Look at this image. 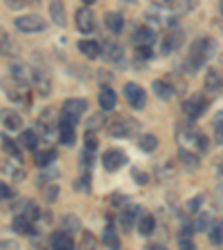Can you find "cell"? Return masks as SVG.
<instances>
[{
	"label": "cell",
	"mask_w": 223,
	"mask_h": 250,
	"mask_svg": "<svg viewBox=\"0 0 223 250\" xmlns=\"http://www.w3.org/2000/svg\"><path fill=\"white\" fill-rule=\"evenodd\" d=\"M214 47H217V42L212 41V38H199V41L192 42V47H190V56H187V65L192 69H199L203 67L205 62L212 58L214 54Z\"/></svg>",
	"instance_id": "1"
},
{
	"label": "cell",
	"mask_w": 223,
	"mask_h": 250,
	"mask_svg": "<svg viewBox=\"0 0 223 250\" xmlns=\"http://www.w3.org/2000/svg\"><path fill=\"white\" fill-rule=\"evenodd\" d=\"M177 141L181 143V147H187L192 152H205L208 150V139L203 132H199L192 125H183L177 132Z\"/></svg>",
	"instance_id": "2"
},
{
	"label": "cell",
	"mask_w": 223,
	"mask_h": 250,
	"mask_svg": "<svg viewBox=\"0 0 223 250\" xmlns=\"http://www.w3.org/2000/svg\"><path fill=\"white\" fill-rule=\"evenodd\" d=\"M5 92L9 94L11 101H22L25 105H29V87H27L25 78H7L5 81Z\"/></svg>",
	"instance_id": "3"
},
{
	"label": "cell",
	"mask_w": 223,
	"mask_h": 250,
	"mask_svg": "<svg viewBox=\"0 0 223 250\" xmlns=\"http://www.w3.org/2000/svg\"><path fill=\"white\" fill-rule=\"evenodd\" d=\"M87 109V101L85 99H69L62 103V112H61V119L62 121H69V123L76 125V121L85 114Z\"/></svg>",
	"instance_id": "4"
},
{
	"label": "cell",
	"mask_w": 223,
	"mask_h": 250,
	"mask_svg": "<svg viewBox=\"0 0 223 250\" xmlns=\"http://www.w3.org/2000/svg\"><path fill=\"white\" fill-rule=\"evenodd\" d=\"M16 27L22 34H36V31H42L47 27V22L42 21L38 14H27V16H18L16 18Z\"/></svg>",
	"instance_id": "5"
},
{
	"label": "cell",
	"mask_w": 223,
	"mask_h": 250,
	"mask_svg": "<svg viewBox=\"0 0 223 250\" xmlns=\"http://www.w3.org/2000/svg\"><path fill=\"white\" fill-rule=\"evenodd\" d=\"M136 130H139V123H136L134 119H116V121H112V123L107 125V132H109V134H112V136H119V139L136 134Z\"/></svg>",
	"instance_id": "6"
},
{
	"label": "cell",
	"mask_w": 223,
	"mask_h": 250,
	"mask_svg": "<svg viewBox=\"0 0 223 250\" xmlns=\"http://www.w3.org/2000/svg\"><path fill=\"white\" fill-rule=\"evenodd\" d=\"M123 96H125V101H127V105H132L134 109L145 107V92H143V87H139L136 83H125Z\"/></svg>",
	"instance_id": "7"
},
{
	"label": "cell",
	"mask_w": 223,
	"mask_h": 250,
	"mask_svg": "<svg viewBox=\"0 0 223 250\" xmlns=\"http://www.w3.org/2000/svg\"><path fill=\"white\" fill-rule=\"evenodd\" d=\"M125 163H127V154H125L123 150H119V147H112V150H107L103 154V166L107 172L121 170Z\"/></svg>",
	"instance_id": "8"
},
{
	"label": "cell",
	"mask_w": 223,
	"mask_h": 250,
	"mask_svg": "<svg viewBox=\"0 0 223 250\" xmlns=\"http://www.w3.org/2000/svg\"><path fill=\"white\" fill-rule=\"evenodd\" d=\"M205 109H208V101L203 99V96H192V99H187L183 103V112H185V116L190 121H197Z\"/></svg>",
	"instance_id": "9"
},
{
	"label": "cell",
	"mask_w": 223,
	"mask_h": 250,
	"mask_svg": "<svg viewBox=\"0 0 223 250\" xmlns=\"http://www.w3.org/2000/svg\"><path fill=\"white\" fill-rule=\"evenodd\" d=\"M76 25L83 34H92L94 31V27H96V18H94V14L87 9V7H81V9L76 11Z\"/></svg>",
	"instance_id": "10"
},
{
	"label": "cell",
	"mask_w": 223,
	"mask_h": 250,
	"mask_svg": "<svg viewBox=\"0 0 223 250\" xmlns=\"http://www.w3.org/2000/svg\"><path fill=\"white\" fill-rule=\"evenodd\" d=\"M183 45V34L181 31H170V34H165L163 36V42H161V54H172L177 52L179 47Z\"/></svg>",
	"instance_id": "11"
},
{
	"label": "cell",
	"mask_w": 223,
	"mask_h": 250,
	"mask_svg": "<svg viewBox=\"0 0 223 250\" xmlns=\"http://www.w3.org/2000/svg\"><path fill=\"white\" fill-rule=\"evenodd\" d=\"M223 87V69H210L205 74V92L208 94H219Z\"/></svg>",
	"instance_id": "12"
},
{
	"label": "cell",
	"mask_w": 223,
	"mask_h": 250,
	"mask_svg": "<svg viewBox=\"0 0 223 250\" xmlns=\"http://www.w3.org/2000/svg\"><path fill=\"white\" fill-rule=\"evenodd\" d=\"M58 139H61L62 146H74V141H76V132H74V123L69 121H62L58 123Z\"/></svg>",
	"instance_id": "13"
},
{
	"label": "cell",
	"mask_w": 223,
	"mask_h": 250,
	"mask_svg": "<svg viewBox=\"0 0 223 250\" xmlns=\"http://www.w3.org/2000/svg\"><path fill=\"white\" fill-rule=\"evenodd\" d=\"M154 41H156V34H154V29H152V27L143 25V27H139V29H136V34H134L136 47H150Z\"/></svg>",
	"instance_id": "14"
},
{
	"label": "cell",
	"mask_w": 223,
	"mask_h": 250,
	"mask_svg": "<svg viewBox=\"0 0 223 250\" xmlns=\"http://www.w3.org/2000/svg\"><path fill=\"white\" fill-rule=\"evenodd\" d=\"M49 244H52V248H56V250H69V248H74L72 234H67L65 230H58V232H54L52 239H49Z\"/></svg>",
	"instance_id": "15"
},
{
	"label": "cell",
	"mask_w": 223,
	"mask_h": 250,
	"mask_svg": "<svg viewBox=\"0 0 223 250\" xmlns=\"http://www.w3.org/2000/svg\"><path fill=\"white\" fill-rule=\"evenodd\" d=\"M0 121H2V125H5L7 130H20L22 127L20 114L14 112V109H2V112H0Z\"/></svg>",
	"instance_id": "16"
},
{
	"label": "cell",
	"mask_w": 223,
	"mask_h": 250,
	"mask_svg": "<svg viewBox=\"0 0 223 250\" xmlns=\"http://www.w3.org/2000/svg\"><path fill=\"white\" fill-rule=\"evenodd\" d=\"M139 212H141L139 206H130V208H123V212H121V226L125 228V232H127V230H132L134 221L141 217Z\"/></svg>",
	"instance_id": "17"
},
{
	"label": "cell",
	"mask_w": 223,
	"mask_h": 250,
	"mask_svg": "<svg viewBox=\"0 0 223 250\" xmlns=\"http://www.w3.org/2000/svg\"><path fill=\"white\" fill-rule=\"evenodd\" d=\"M31 78H34V85H36V92L41 94V96H47V94H49V76H47L42 69H34Z\"/></svg>",
	"instance_id": "18"
},
{
	"label": "cell",
	"mask_w": 223,
	"mask_h": 250,
	"mask_svg": "<svg viewBox=\"0 0 223 250\" xmlns=\"http://www.w3.org/2000/svg\"><path fill=\"white\" fill-rule=\"evenodd\" d=\"M99 105L101 109H105V112H109V109H114L116 107V94L114 89H109V87H103L99 94Z\"/></svg>",
	"instance_id": "19"
},
{
	"label": "cell",
	"mask_w": 223,
	"mask_h": 250,
	"mask_svg": "<svg viewBox=\"0 0 223 250\" xmlns=\"http://www.w3.org/2000/svg\"><path fill=\"white\" fill-rule=\"evenodd\" d=\"M78 49L83 52V56L87 58H99L101 56V45L96 41H89V38H83L78 42Z\"/></svg>",
	"instance_id": "20"
},
{
	"label": "cell",
	"mask_w": 223,
	"mask_h": 250,
	"mask_svg": "<svg viewBox=\"0 0 223 250\" xmlns=\"http://www.w3.org/2000/svg\"><path fill=\"white\" fill-rule=\"evenodd\" d=\"M49 14H52V21L56 22L58 27H65V25H67L65 9H62V0H52V5H49Z\"/></svg>",
	"instance_id": "21"
},
{
	"label": "cell",
	"mask_w": 223,
	"mask_h": 250,
	"mask_svg": "<svg viewBox=\"0 0 223 250\" xmlns=\"http://www.w3.org/2000/svg\"><path fill=\"white\" fill-rule=\"evenodd\" d=\"M105 27H107L112 34H121V31H123V27H125L123 16L116 14V11H109V14L105 16Z\"/></svg>",
	"instance_id": "22"
},
{
	"label": "cell",
	"mask_w": 223,
	"mask_h": 250,
	"mask_svg": "<svg viewBox=\"0 0 223 250\" xmlns=\"http://www.w3.org/2000/svg\"><path fill=\"white\" fill-rule=\"evenodd\" d=\"M56 159V150H34V163L38 167H45L49 163H54Z\"/></svg>",
	"instance_id": "23"
},
{
	"label": "cell",
	"mask_w": 223,
	"mask_h": 250,
	"mask_svg": "<svg viewBox=\"0 0 223 250\" xmlns=\"http://www.w3.org/2000/svg\"><path fill=\"white\" fill-rule=\"evenodd\" d=\"M14 230L18 234H29L31 232V219L27 217V214H22V212H18L14 217Z\"/></svg>",
	"instance_id": "24"
},
{
	"label": "cell",
	"mask_w": 223,
	"mask_h": 250,
	"mask_svg": "<svg viewBox=\"0 0 223 250\" xmlns=\"http://www.w3.org/2000/svg\"><path fill=\"white\" fill-rule=\"evenodd\" d=\"M156 228V221L152 214H141L139 217V232L143 234V237H150L152 232H154Z\"/></svg>",
	"instance_id": "25"
},
{
	"label": "cell",
	"mask_w": 223,
	"mask_h": 250,
	"mask_svg": "<svg viewBox=\"0 0 223 250\" xmlns=\"http://www.w3.org/2000/svg\"><path fill=\"white\" fill-rule=\"evenodd\" d=\"M197 232L194 228H190V226H183L181 230H179V246H183L185 250L192 248V234Z\"/></svg>",
	"instance_id": "26"
},
{
	"label": "cell",
	"mask_w": 223,
	"mask_h": 250,
	"mask_svg": "<svg viewBox=\"0 0 223 250\" xmlns=\"http://www.w3.org/2000/svg\"><path fill=\"white\" fill-rule=\"evenodd\" d=\"M212 127H214V143L223 146V109L214 114V121H212Z\"/></svg>",
	"instance_id": "27"
},
{
	"label": "cell",
	"mask_w": 223,
	"mask_h": 250,
	"mask_svg": "<svg viewBox=\"0 0 223 250\" xmlns=\"http://www.w3.org/2000/svg\"><path fill=\"white\" fill-rule=\"evenodd\" d=\"M154 94L159 96V99H163V101H170L172 99V94H174V89L170 87L167 83H163V81H154Z\"/></svg>",
	"instance_id": "28"
},
{
	"label": "cell",
	"mask_w": 223,
	"mask_h": 250,
	"mask_svg": "<svg viewBox=\"0 0 223 250\" xmlns=\"http://www.w3.org/2000/svg\"><path fill=\"white\" fill-rule=\"evenodd\" d=\"M18 141H20L25 147H29V150H36V146H38V132L36 130H25Z\"/></svg>",
	"instance_id": "29"
},
{
	"label": "cell",
	"mask_w": 223,
	"mask_h": 250,
	"mask_svg": "<svg viewBox=\"0 0 223 250\" xmlns=\"http://www.w3.org/2000/svg\"><path fill=\"white\" fill-rule=\"evenodd\" d=\"M105 56H107V61H121L123 58V47L119 45V42H107L105 45Z\"/></svg>",
	"instance_id": "30"
},
{
	"label": "cell",
	"mask_w": 223,
	"mask_h": 250,
	"mask_svg": "<svg viewBox=\"0 0 223 250\" xmlns=\"http://www.w3.org/2000/svg\"><path fill=\"white\" fill-rule=\"evenodd\" d=\"M0 141H2V147H5V150L11 154V159H16V161H20V159H22L20 147L16 146V143L9 139V136H0Z\"/></svg>",
	"instance_id": "31"
},
{
	"label": "cell",
	"mask_w": 223,
	"mask_h": 250,
	"mask_svg": "<svg viewBox=\"0 0 223 250\" xmlns=\"http://www.w3.org/2000/svg\"><path fill=\"white\" fill-rule=\"evenodd\" d=\"M156 146H159V139H156L154 134H143L139 139V147L143 152H152V150H156Z\"/></svg>",
	"instance_id": "32"
},
{
	"label": "cell",
	"mask_w": 223,
	"mask_h": 250,
	"mask_svg": "<svg viewBox=\"0 0 223 250\" xmlns=\"http://www.w3.org/2000/svg\"><path fill=\"white\" fill-rule=\"evenodd\" d=\"M103 244L107 246V248H121V239H119V234L114 232V230L109 228H105V234H103Z\"/></svg>",
	"instance_id": "33"
},
{
	"label": "cell",
	"mask_w": 223,
	"mask_h": 250,
	"mask_svg": "<svg viewBox=\"0 0 223 250\" xmlns=\"http://www.w3.org/2000/svg\"><path fill=\"white\" fill-rule=\"evenodd\" d=\"M2 172H5V174H9L11 179H16V181H20V179H25V170H22V167H18V161H16V166H9V163H2Z\"/></svg>",
	"instance_id": "34"
},
{
	"label": "cell",
	"mask_w": 223,
	"mask_h": 250,
	"mask_svg": "<svg viewBox=\"0 0 223 250\" xmlns=\"http://www.w3.org/2000/svg\"><path fill=\"white\" fill-rule=\"evenodd\" d=\"M210 228H212V219H210V214L208 212H199L194 230H197V232H205V230H210Z\"/></svg>",
	"instance_id": "35"
},
{
	"label": "cell",
	"mask_w": 223,
	"mask_h": 250,
	"mask_svg": "<svg viewBox=\"0 0 223 250\" xmlns=\"http://www.w3.org/2000/svg\"><path fill=\"white\" fill-rule=\"evenodd\" d=\"M179 156H181V161L185 163V166H199V156H197V152H192V150H187V147H181L179 150Z\"/></svg>",
	"instance_id": "36"
},
{
	"label": "cell",
	"mask_w": 223,
	"mask_h": 250,
	"mask_svg": "<svg viewBox=\"0 0 223 250\" xmlns=\"http://www.w3.org/2000/svg\"><path fill=\"white\" fill-rule=\"evenodd\" d=\"M212 232H210V241H212V244H223V221L221 224H217V226H212Z\"/></svg>",
	"instance_id": "37"
},
{
	"label": "cell",
	"mask_w": 223,
	"mask_h": 250,
	"mask_svg": "<svg viewBox=\"0 0 223 250\" xmlns=\"http://www.w3.org/2000/svg\"><path fill=\"white\" fill-rule=\"evenodd\" d=\"M20 212H22V214H27V217L31 219V221H34V219H38V208H36V206H34L31 201H25V206H22Z\"/></svg>",
	"instance_id": "38"
},
{
	"label": "cell",
	"mask_w": 223,
	"mask_h": 250,
	"mask_svg": "<svg viewBox=\"0 0 223 250\" xmlns=\"http://www.w3.org/2000/svg\"><path fill=\"white\" fill-rule=\"evenodd\" d=\"M0 54H11V42L7 38V31L0 29Z\"/></svg>",
	"instance_id": "39"
},
{
	"label": "cell",
	"mask_w": 223,
	"mask_h": 250,
	"mask_svg": "<svg viewBox=\"0 0 223 250\" xmlns=\"http://www.w3.org/2000/svg\"><path fill=\"white\" fill-rule=\"evenodd\" d=\"M58 192H61V190H58V186H47L45 188V201H56L58 199Z\"/></svg>",
	"instance_id": "40"
},
{
	"label": "cell",
	"mask_w": 223,
	"mask_h": 250,
	"mask_svg": "<svg viewBox=\"0 0 223 250\" xmlns=\"http://www.w3.org/2000/svg\"><path fill=\"white\" fill-rule=\"evenodd\" d=\"M96 146H99V141H96L94 132H89V130H87V134H85V147L94 152V150H96Z\"/></svg>",
	"instance_id": "41"
},
{
	"label": "cell",
	"mask_w": 223,
	"mask_h": 250,
	"mask_svg": "<svg viewBox=\"0 0 223 250\" xmlns=\"http://www.w3.org/2000/svg\"><path fill=\"white\" fill-rule=\"evenodd\" d=\"M7 7H11V9H20V7L25 5H31V2H38V0H5Z\"/></svg>",
	"instance_id": "42"
},
{
	"label": "cell",
	"mask_w": 223,
	"mask_h": 250,
	"mask_svg": "<svg viewBox=\"0 0 223 250\" xmlns=\"http://www.w3.org/2000/svg\"><path fill=\"white\" fill-rule=\"evenodd\" d=\"M11 197H14V190L7 183L0 181V199H11Z\"/></svg>",
	"instance_id": "43"
},
{
	"label": "cell",
	"mask_w": 223,
	"mask_h": 250,
	"mask_svg": "<svg viewBox=\"0 0 223 250\" xmlns=\"http://www.w3.org/2000/svg\"><path fill=\"white\" fill-rule=\"evenodd\" d=\"M201 201H203V197L192 199V201L187 203V210H190V212H197V210H199V206H201Z\"/></svg>",
	"instance_id": "44"
},
{
	"label": "cell",
	"mask_w": 223,
	"mask_h": 250,
	"mask_svg": "<svg viewBox=\"0 0 223 250\" xmlns=\"http://www.w3.org/2000/svg\"><path fill=\"white\" fill-rule=\"evenodd\" d=\"M132 174H134V181H136V183H147V174H145V172L134 170Z\"/></svg>",
	"instance_id": "45"
},
{
	"label": "cell",
	"mask_w": 223,
	"mask_h": 250,
	"mask_svg": "<svg viewBox=\"0 0 223 250\" xmlns=\"http://www.w3.org/2000/svg\"><path fill=\"white\" fill-rule=\"evenodd\" d=\"M65 226H74V228H81V224H78L76 217H65V221H62Z\"/></svg>",
	"instance_id": "46"
},
{
	"label": "cell",
	"mask_w": 223,
	"mask_h": 250,
	"mask_svg": "<svg viewBox=\"0 0 223 250\" xmlns=\"http://www.w3.org/2000/svg\"><path fill=\"white\" fill-rule=\"evenodd\" d=\"M161 2H163V5H167V7L174 5V0H161Z\"/></svg>",
	"instance_id": "47"
},
{
	"label": "cell",
	"mask_w": 223,
	"mask_h": 250,
	"mask_svg": "<svg viewBox=\"0 0 223 250\" xmlns=\"http://www.w3.org/2000/svg\"><path fill=\"white\" fill-rule=\"evenodd\" d=\"M85 5H92V2H96V0H83Z\"/></svg>",
	"instance_id": "48"
},
{
	"label": "cell",
	"mask_w": 223,
	"mask_h": 250,
	"mask_svg": "<svg viewBox=\"0 0 223 250\" xmlns=\"http://www.w3.org/2000/svg\"><path fill=\"white\" fill-rule=\"evenodd\" d=\"M221 16H223V0H221Z\"/></svg>",
	"instance_id": "49"
},
{
	"label": "cell",
	"mask_w": 223,
	"mask_h": 250,
	"mask_svg": "<svg viewBox=\"0 0 223 250\" xmlns=\"http://www.w3.org/2000/svg\"><path fill=\"white\" fill-rule=\"evenodd\" d=\"M127 2H136V0H127Z\"/></svg>",
	"instance_id": "50"
}]
</instances>
